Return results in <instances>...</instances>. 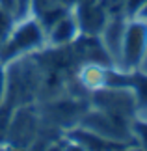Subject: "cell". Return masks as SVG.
<instances>
[{
  "label": "cell",
  "mask_w": 147,
  "mask_h": 151,
  "mask_svg": "<svg viewBox=\"0 0 147 151\" xmlns=\"http://www.w3.org/2000/svg\"><path fill=\"white\" fill-rule=\"evenodd\" d=\"M90 106L114 112L125 118H134L138 114L136 97L128 86H103L95 91H91Z\"/></svg>",
  "instance_id": "cell-3"
},
{
  "label": "cell",
  "mask_w": 147,
  "mask_h": 151,
  "mask_svg": "<svg viewBox=\"0 0 147 151\" xmlns=\"http://www.w3.org/2000/svg\"><path fill=\"white\" fill-rule=\"evenodd\" d=\"M127 22H128V17L123 11L112 13L108 17L106 24L103 26L101 34L97 36L103 45V49L110 56L114 67H117V69H119V62H121V49H123V37H125Z\"/></svg>",
  "instance_id": "cell-5"
},
{
  "label": "cell",
  "mask_w": 147,
  "mask_h": 151,
  "mask_svg": "<svg viewBox=\"0 0 147 151\" xmlns=\"http://www.w3.org/2000/svg\"><path fill=\"white\" fill-rule=\"evenodd\" d=\"M13 4H15V9H13V17H15V21L24 19V17L32 15V9H30L32 0H13Z\"/></svg>",
  "instance_id": "cell-12"
},
{
  "label": "cell",
  "mask_w": 147,
  "mask_h": 151,
  "mask_svg": "<svg viewBox=\"0 0 147 151\" xmlns=\"http://www.w3.org/2000/svg\"><path fill=\"white\" fill-rule=\"evenodd\" d=\"M134 19H136V17H134ZM138 19H145L147 21V2H145V6L142 8V11L138 13Z\"/></svg>",
  "instance_id": "cell-15"
},
{
  "label": "cell",
  "mask_w": 147,
  "mask_h": 151,
  "mask_svg": "<svg viewBox=\"0 0 147 151\" xmlns=\"http://www.w3.org/2000/svg\"><path fill=\"white\" fill-rule=\"evenodd\" d=\"M147 45V21L145 19H128L123 37L121 49V62L119 69L123 71H134L138 67L142 54Z\"/></svg>",
  "instance_id": "cell-4"
},
{
  "label": "cell",
  "mask_w": 147,
  "mask_h": 151,
  "mask_svg": "<svg viewBox=\"0 0 147 151\" xmlns=\"http://www.w3.org/2000/svg\"><path fill=\"white\" fill-rule=\"evenodd\" d=\"M138 116H143V118H147V110H145V112H142V114H138Z\"/></svg>",
  "instance_id": "cell-16"
},
{
  "label": "cell",
  "mask_w": 147,
  "mask_h": 151,
  "mask_svg": "<svg viewBox=\"0 0 147 151\" xmlns=\"http://www.w3.org/2000/svg\"><path fill=\"white\" fill-rule=\"evenodd\" d=\"M106 71L108 67L101 65V63H82L78 71V84L91 93V91L106 86Z\"/></svg>",
  "instance_id": "cell-7"
},
{
  "label": "cell",
  "mask_w": 147,
  "mask_h": 151,
  "mask_svg": "<svg viewBox=\"0 0 147 151\" xmlns=\"http://www.w3.org/2000/svg\"><path fill=\"white\" fill-rule=\"evenodd\" d=\"M58 6H63L60 0H32L30 9H32V15L37 19V17H41L43 13H47V11L58 8ZM65 8H67V6H65Z\"/></svg>",
  "instance_id": "cell-10"
},
{
  "label": "cell",
  "mask_w": 147,
  "mask_h": 151,
  "mask_svg": "<svg viewBox=\"0 0 147 151\" xmlns=\"http://www.w3.org/2000/svg\"><path fill=\"white\" fill-rule=\"evenodd\" d=\"M127 86L134 91L138 114L145 112V110H147V75L136 71V69H134V71H128Z\"/></svg>",
  "instance_id": "cell-8"
},
{
  "label": "cell",
  "mask_w": 147,
  "mask_h": 151,
  "mask_svg": "<svg viewBox=\"0 0 147 151\" xmlns=\"http://www.w3.org/2000/svg\"><path fill=\"white\" fill-rule=\"evenodd\" d=\"M132 127V136H134V146L147 149V118L143 116H134L131 121Z\"/></svg>",
  "instance_id": "cell-9"
},
{
  "label": "cell",
  "mask_w": 147,
  "mask_h": 151,
  "mask_svg": "<svg viewBox=\"0 0 147 151\" xmlns=\"http://www.w3.org/2000/svg\"><path fill=\"white\" fill-rule=\"evenodd\" d=\"M131 121L132 118H125V116L106 112V110L95 106H87L76 125L84 127V129L95 132V134L106 138L114 144H119L121 147H131L134 146Z\"/></svg>",
  "instance_id": "cell-2"
},
{
  "label": "cell",
  "mask_w": 147,
  "mask_h": 151,
  "mask_svg": "<svg viewBox=\"0 0 147 151\" xmlns=\"http://www.w3.org/2000/svg\"><path fill=\"white\" fill-rule=\"evenodd\" d=\"M136 71L147 75V45H145V50H143V54H142V60H140L138 67H136Z\"/></svg>",
  "instance_id": "cell-14"
},
{
  "label": "cell",
  "mask_w": 147,
  "mask_h": 151,
  "mask_svg": "<svg viewBox=\"0 0 147 151\" xmlns=\"http://www.w3.org/2000/svg\"><path fill=\"white\" fill-rule=\"evenodd\" d=\"M80 37V26L78 19L75 15V9H69L63 17H60L49 30H47V49L56 47H71Z\"/></svg>",
  "instance_id": "cell-6"
},
{
  "label": "cell",
  "mask_w": 147,
  "mask_h": 151,
  "mask_svg": "<svg viewBox=\"0 0 147 151\" xmlns=\"http://www.w3.org/2000/svg\"><path fill=\"white\" fill-rule=\"evenodd\" d=\"M145 2L147 0H121V9L128 19H134V17H138V13L142 11Z\"/></svg>",
  "instance_id": "cell-11"
},
{
  "label": "cell",
  "mask_w": 147,
  "mask_h": 151,
  "mask_svg": "<svg viewBox=\"0 0 147 151\" xmlns=\"http://www.w3.org/2000/svg\"><path fill=\"white\" fill-rule=\"evenodd\" d=\"M47 47V30L34 15L13 22L8 37L0 45V62L9 63L21 56L39 54Z\"/></svg>",
  "instance_id": "cell-1"
},
{
  "label": "cell",
  "mask_w": 147,
  "mask_h": 151,
  "mask_svg": "<svg viewBox=\"0 0 147 151\" xmlns=\"http://www.w3.org/2000/svg\"><path fill=\"white\" fill-rule=\"evenodd\" d=\"M6 91H8V69L4 62H0V104L6 99Z\"/></svg>",
  "instance_id": "cell-13"
}]
</instances>
